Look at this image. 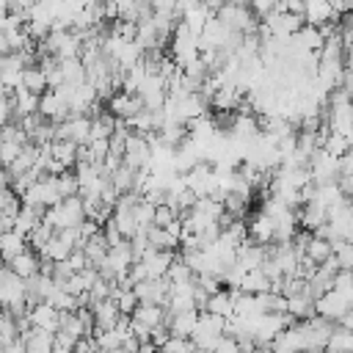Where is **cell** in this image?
<instances>
[{
  "instance_id": "1",
  "label": "cell",
  "mask_w": 353,
  "mask_h": 353,
  "mask_svg": "<svg viewBox=\"0 0 353 353\" xmlns=\"http://www.w3.org/2000/svg\"><path fill=\"white\" fill-rule=\"evenodd\" d=\"M85 218H88V215H85V201H83L80 196L63 199L61 204L47 207V212H44V221H47L55 232L69 229V226H80Z\"/></svg>"
},
{
  "instance_id": "2",
  "label": "cell",
  "mask_w": 353,
  "mask_h": 353,
  "mask_svg": "<svg viewBox=\"0 0 353 353\" xmlns=\"http://www.w3.org/2000/svg\"><path fill=\"white\" fill-rule=\"evenodd\" d=\"M309 171H312V182L314 185H331L339 182V157L328 154L325 149H317L309 160Z\"/></svg>"
},
{
  "instance_id": "3",
  "label": "cell",
  "mask_w": 353,
  "mask_h": 353,
  "mask_svg": "<svg viewBox=\"0 0 353 353\" xmlns=\"http://www.w3.org/2000/svg\"><path fill=\"white\" fill-rule=\"evenodd\" d=\"M124 165H130V168H135V171L152 165V141H149L146 135L130 132L127 149H124Z\"/></svg>"
},
{
  "instance_id": "4",
  "label": "cell",
  "mask_w": 353,
  "mask_h": 353,
  "mask_svg": "<svg viewBox=\"0 0 353 353\" xmlns=\"http://www.w3.org/2000/svg\"><path fill=\"white\" fill-rule=\"evenodd\" d=\"M350 306H353V303H350V298H347L342 290H328L325 295H320V298L314 301L317 317H325V320H331V323H336Z\"/></svg>"
},
{
  "instance_id": "5",
  "label": "cell",
  "mask_w": 353,
  "mask_h": 353,
  "mask_svg": "<svg viewBox=\"0 0 353 353\" xmlns=\"http://www.w3.org/2000/svg\"><path fill=\"white\" fill-rule=\"evenodd\" d=\"M39 113H41L47 121H52V124H63V121H69V116H72L69 102H66V99H63V94H61V91H55V88H50L47 94H41Z\"/></svg>"
},
{
  "instance_id": "6",
  "label": "cell",
  "mask_w": 353,
  "mask_h": 353,
  "mask_svg": "<svg viewBox=\"0 0 353 353\" xmlns=\"http://www.w3.org/2000/svg\"><path fill=\"white\" fill-rule=\"evenodd\" d=\"M135 295L141 303H154V306H168L171 298V284L168 279H146L135 284Z\"/></svg>"
},
{
  "instance_id": "7",
  "label": "cell",
  "mask_w": 353,
  "mask_h": 353,
  "mask_svg": "<svg viewBox=\"0 0 353 353\" xmlns=\"http://www.w3.org/2000/svg\"><path fill=\"white\" fill-rule=\"evenodd\" d=\"M248 237L256 243V245H273L276 243V221L270 215H265L262 210L248 221Z\"/></svg>"
},
{
  "instance_id": "8",
  "label": "cell",
  "mask_w": 353,
  "mask_h": 353,
  "mask_svg": "<svg viewBox=\"0 0 353 353\" xmlns=\"http://www.w3.org/2000/svg\"><path fill=\"white\" fill-rule=\"evenodd\" d=\"M28 323L30 328H44V331H58L61 325V312L52 306V303H36L30 312H28Z\"/></svg>"
},
{
  "instance_id": "9",
  "label": "cell",
  "mask_w": 353,
  "mask_h": 353,
  "mask_svg": "<svg viewBox=\"0 0 353 353\" xmlns=\"http://www.w3.org/2000/svg\"><path fill=\"white\" fill-rule=\"evenodd\" d=\"M168 312V309H165ZM199 314L201 312H176L165 317V325L171 328V336H182V339H193L196 328H199Z\"/></svg>"
},
{
  "instance_id": "10",
  "label": "cell",
  "mask_w": 353,
  "mask_h": 353,
  "mask_svg": "<svg viewBox=\"0 0 353 353\" xmlns=\"http://www.w3.org/2000/svg\"><path fill=\"white\" fill-rule=\"evenodd\" d=\"M108 110L116 116V119H132L135 113L143 110V99L138 94H127V91H119L110 102H108Z\"/></svg>"
},
{
  "instance_id": "11",
  "label": "cell",
  "mask_w": 353,
  "mask_h": 353,
  "mask_svg": "<svg viewBox=\"0 0 353 353\" xmlns=\"http://www.w3.org/2000/svg\"><path fill=\"white\" fill-rule=\"evenodd\" d=\"M91 312H94V320H97V331H110V328H116V325L121 323V317H124L113 298L94 303Z\"/></svg>"
},
{
  "instance_id": "12",
  "label": "cell",
  "mask_w": 353,
  "mask_h": 353,
  "mask_svg": "<svg viewBox=\"0 0 353 353\" xmlns=\"http://www.w3.org/2000/svg\"><path fill=\"white\" fill-rule=\"evenodd\" d=\"M174 259H176L174 251H157V248H149L146 256H143L141 262H143L149 279H165V273H168V268H171Z\"/></svg>"
},
{
  "instance_id": "13",
  "label": "cell",
  "mask_w": 353,
  "mask_h": 353,
  "mask_svg": "<svg viewBox=\"0 0 353 353\" xmlns=\"http://www.w3.org/2000/svg\"><path fill=\"white\" fill-rule=\"evenodd\" d=\"M268 259V248L265 245H256L254 240H245L240 248H237V265L248 273V270H259L262 262Z\"/></svg>"
},
{
  "instance_id": "14",
  "label": "cell",
  "mask_w": 353,
  "mask_h": 353,
  "mask_svg": "<svg viewBox=\"0 0 353 353\" xmlns=\"http://www.w3.org/2000/svg\"><path fill=\"white\" fill-rule=\"evenodd\" d=\"M276 353H303V328H301V323H295V325H290L287 331H281L276 339H273V345H270Z\"/></svg>"
},
{
  "instance_id": "15",
  "label": "cell",
  "mask_w": 353,
  "mask_h": 353,
  "mask_svg": "<svg viewBox=\"0 0 353 353\" xmlns=\"http://www.w3.org/2000/svg\"><path fill=\"white\" fill-rule=\"evenodd\" d=\"M8 268L17 273V276H22L25 281L28 279H33V276H39L41 273V256L36 254V251H25V254H19V256H14L11 262H8Z\"/></svg>"
},
{
  "instance_id": "16",
  "label": "cell",
  "mask_w": 353,
  "mask_h": 353,
  "mask_svg": "<svg viewBox=\"0 0 353 353\" xmlns=\"http://www.w3.org/2000/svg\"><path fill=\"white\" fill-rule=\"evenodd\" d=\"M28 248H30V245H28V237H25V234H19V232H0V254H3L6 265H8L14 256L25 254Z\"/></svg>"
},
{
  "instance_id": "17",
  "label": "cell",
  "mask_w": 353,
  "mask_h": 353,
  "mask_svg": "<svg viewBox=\"0 0 353 353\" xmlns=\"http://www.w3.org/2000/svg\"><path fill=\"white\" fill-rule=\"evenodd\" d=\"M287 314H292L295 320H312V317H317L314 298H312L309 292L290 295V298H287Z\"/></svg>"
},
{
  "instance_id": "18",
  "label": "cell",
  "mask_w": 353,
  "mask_h": 353,
  "mask_svg": "<svg viewBox=\"0 0 353 353\" xmlns=\"http://www.w3.org/2000/svg\"><path fill=\"white\" fill-rule=\"evenodd\" d=\"M303 17H306V25H314V28H320L331 19H339L331 8V0H306V14Z\"/></svg>"
},
{
  "instance_id": "19",
  "label": "cell",
  "mask_w": 353,
  "mask_h": 353,
  "mask_svg": "<svg viewBox=\"0 0 353 353\" xmlns=\"http://www.w3.org/2000/svg\"><path fill=\"white\" fill-rule=\"evenodd\" d=\"M165 317H168L165 306H154V303H138V309L132 312V320L149 325L152 331L160 328V325H165Z\"/></svg>"
},
{
  "instance_id": "20",
  "label": "cell",
  "mask_w": 353,
  "mask_h": 353,
  "mask_svg": "<svg viewBox=\"0 0 353 353\" xmlns=\"http://www.w3.org/2000/svg\"><path fill=\"white\" fill-rule=\"evenodd\" d=\"M14 99H17V119H14V121H19V119H25V116H30V113H39L41 97L33 94V91H28L25 85H19V88L14 91Z\"/></svg>"
},
{
  "instance_id": "21",
  "label": "cell",
  "mask_w": 353,
  "mask_h": 353,
  "mask_svg": "<svg viewBox=\"0 0 353 353\" xmlns=\"http://www.w3.org/2000/svg\"><path fill=\"white\" fill-rule=\"evenodd\" d=\"M83 251H85V256H88V262L97 268L108 254H110V243H108V237H105V232H97L94 237H88V243L83 245Z\"/></svg>"
},
{
  "instance_id": "22",
  "label": "cell",
  "mask_w": 353,
  "mask_h": 353,
  "mask_svg": "<svg viewBox=\"0 0 353 353\" xmlns=\"http://www.w3.org/2000/svg\"><path fill=\"white\" fill-rule=\"evenodd\" d=\"M270 279L265 276V270H248L243 276V284H240V292H248V295H262V292H270Z\"/></svg>"
},
{
  "instance_id": "23",
  "label": "cell",
  "mask_w": 353,
  "mask_h": 353,
  "mask_svg": "<svg viewBox=\"0 0 353 353\" xmlns=\"http://www.w3.org/2000/svg\"><path fill=\"white\" fill-rule=\"evenodd\" d=\"M207 312H212V314H221V317H232L234 314V290H221V292H215L212 298H210V303H207Z\"/></svg>"
},
{
  "instance_id": "24",
  "label": "cell",
  "mask_w": 353,
  "mask_h": 353,
  "mask_svg": "<svg viewBox=\"0 0 353 353\" xmlns=\"http://www.w3.org/2000/svg\"><path fill=\"white\" fill-rule=\"evenodd\" d=\"M212 17H215V14L201 3V6H196V8H190V11H185V14H182V22H185L196 36H201V30L207 28V22H210Z\"/></svg>"
},
{
  "instance_id": "25",
  "label": "cell",
  "mask_w": 353,
  "mask_h": 353,
  "mask_svg": "<svg viewBox=\"0 0 353 353\" xmlns=\"http://www.w3.org/2000/svg\"><path fill=\"white\" fill-rule=\"evenodd\" d=\"M22 85H25L28 91L39 94V97L50 91V83H47V74H44L41 66H28V69L22 72Z\"/></svg>"
},
{
  "instance_id": "26",
  "label": "cell",
  "mask_w": 353,
  "mask_h": 353,
  "mask_svg": "<svg viewBox=\"0 0 353 353\" xmlns=\"http://www.w3.org/2000/svg\"><path fill=\"white\" fill-rule=\"evenodd\" d=\"M72 251H74V245H69L63 237H58V232H55V237L47 243V248L39 254L41 259H50V262H66L69 256H72Z\"/></svg>"
},
{
  "instance_id": "27",
  "label": "cell",
  "mask_w": 353,
  "mask_h": 353,
  "mask_svg": "<svg viewBox=\"0 0 353 353\" xmlns=\"http://www.w3.org/2000/svg\"><path fill=\"white\" fill-rule=\"evenodd\" d=\"M306 256H309L312 262L323 265V262H328V259L334 256V243H331V240H325V237H317V234H312V240H309V248H306Z\"/></svg>"
},
{
  "instance_id": "28",
  "label": "cell",
  "mask_w": 353,
  "mask_h": 353,
  "mask_svg": "<svg viewBox=\"0 0 353 353\" xmlns=\"http://www.w3.org/2000/svg\"><path fill=\"white\" fill-rule=\"evenodd\" d=\"M22 196L11 188V185H3V193H0V215H19L22 212Z\"/></svg>"
},
{
  "instance_id": "29",
  "label": "cell",
  "mask_w": 353,
  "mask_h": 353,
  "mask_svg": "<svg viewBox=\"0 0 353 353\" xmlns=\"http://www.w3.org/2000/svg\"><path fill=\"white\" fill-rule=\"evenodd\" d=\"M55 237V229L47 223V221H41L30 234H28V245H30V251H36V254H41L44 248H47V243Z\"/></svg>"
},
{
  "instance_id": "30",
  "label": "cell",
  "mask_w": 353,
  "mask_h": 353,
  "mask_svg": "<svg viewBox=\"0 0 353 353\" xmlns=\"http://www.w3.org/2000/svg\"><path fill=\"white\" fill-rule=\"evenodd\" d=\"M113 221L119 226V232L124 234V240H132L138 234V221H135V212L132 210H113Z\"/></svg>"
},
{
  "instance_id": "31",
  "label": "cell",
  "mask_w": 353,
  "mask_h": 353,
  "mask_svg": "<svg viewBox=\"0 0 353 353\" xmlns=\"http://www.w3.org/2000/svg\"><path fill=\"white\" fill-rule=\"evenodd\" d=\"M165 279H168V284H174V287H176V284H193V281H196V273L182 262V256H176V259L171 262Z\"/></svg>"
},
{
  "instance_id": "32",
  "label": "cell",
  "mask_w": 353,
  "mask_h": 353,
  "mask_svg": "<svg viewBox=\"0 0 353 353\" xmlns=\"http://www.w3.org/2000/svg\"><path fill=\"white\" fill-rule=\"evenodd\" d=\"M113 301L121 309V314H132L138 309V303H141L138 295H135V287H119V284L113 290Z\"/></svg>"
},
{
  "instance_id": "33",
  "label": "cell",
  "mask_w": 353,
  "mask_h": 353,
  "mask_svg": "<svg viewBox=\"0 0 353 353\" xmlns=\"http://www.w3.org/2000/svg\"><path fill=\"white\" fill-rule=\"evenodd\" d=\"M77 143H72V141H52V157L55 160H61L66 168H72V165H77Z\"/></svg>"
},
{
  "instance_id": "34",
  "label": "cell",
  "mask_w": 353,
  "mask_h": 353,
  "mask_svg": "<svg viewBox=\"0 0 353 353\" xmlns=\"http://www.w3.org/2000/svg\"><path fill=\"white\" fill-rule=\"evenodd\" d=\"M149 243L157 251H176V245H179V240L174 234H168V229H160V226H149Z\"/></svg>"
},
{
  "instance_id": "35",
  "label": "cell",
  "mask_w": 353,
  "mask_h": 353,
  "mask_svg": "<svg viewBox=\"0 0 353 353\" xmlns=\"http://www.w3.org/2000/svg\"><path fill=\"white\" fill-rule=\"evenodd\" d=\"M328 353H353V331H345V328H334L331 339H328Z\"/></svg>"
},
{
  "instance_id": "36",
  "label": "cell",
  "mask_w": 353,
  "mask_h": 353,
  "mask_svg": "<svg viewBox=\"0 0 353 353\" xmlns=\"http://www.w3.org/2000/svg\"><path fill=\"white\" fill-rule=\"evenodd\" d=\"M248 199L245 196H240V193H226L223 196V207H226V215H232L234 221H243L245 215H248Z\"/></svg>"
},
{
  "instance_id": "37",
  "label": "cell",
  "mask_w": 353,
  "mask_h": 353,
  "mask_svg": "<svg viewBox=\"0 0 353 353\" xmlns=\"http://www.w3.org/2000/svg\"><path fill=\"white\" fill-rule=\"evenodd\" d=\"M334 256L342 270H353V240H336L334 243Z\"/></svg>"
},
{
  "instance_id": "38",
  "label": "cell",
  "mask_w": 353,
  "mask_h": 353,
  "mask_svg": "<svg viewBox=\"0 0 353 353\" xmlns=\"http://www.w3.org/2000/svg\"><path fill=\"white\" fill-rule=\"evenodd\" d=\"M328 154H334V157H345L350 149H353V143L345 138V135H339V132H331L328 135V141H325V146H323Z\"/></svg>"
},
{
  "instance_id": "39",
  "label": "cell",
  "mask_w": 353,
  "mask_h": 353,
  "mask_svg": "<svg viewBox=\"0 0 353 353\" xmlns=\"http://www.w3.org/2000/svg\"><path fill=\"white\" fill-rule=\"evenodd\" d=\"M110 33H113V36H121V39H127V41H135V39H138V22L116 19V22H110Z\"/></svg>"
},
{
  "instance_id": "40",
  "label": "cell",
  "mask_w": 353,
  "mask_h": 353,
  "mask_svg": "<svg viewBox=\"0 0 353 353\" xmlns=\"http://www.w3.org/2000/svg\"><path fill=\"white\" fill-rule=\"evenodd\" d=\"M22 154V143H14V141H0V157H3V165L11 168L17 163V157Z\"/></svg>"
},
{
  "instance_id": "41",
  "label": "cell",
  "mask_w": 353,
  "mask_h": 353,
  "mask_svg": "<svg viewBox=\"0 0 353 353\" xmlns=\"http://www.w3.org/2000/svg\"><path fill=\"white\" fill-rule=\"evenodd\" d=\"M176 218H179V212H176L171 204H160V207L154 210V226H160V229L171 226Z\"/></svg>"
},
{
  "instance_id": "42",
  "label": "cell",
  "mask_w": 353,
  "mask_h": 353,
  "mask_svg": "<svg viewBox=\"0 0 353 353\" xmlns=\"http://www.w3.org/2000/svg\"><path fill=\"white\" fill-rule=\"evenodd\" d=\"M193 350H196L193 339H182V336H171L168 345L160 347V353H193Z\"/></svg>"
},
{
  "instance_id": "43",
  "label": "cell",
  "mask_w": 353,
  "mask_h": 353,
  "mask_svg": "<svg viewBox=\"0 0 353 353\" xmlns=\"http://www.w3.org/2000/svg\"><path fill=\"white\" fill-rule=\"evenodd\" d=\"M66 262H69V268H72L74 273H80V270H85V268H94V265L88 262V256H85V251H83V248H74V251H72V256H69Z\"/></svg>"
},
{
  "instance_id": "44",
  "label": "cell",
  "mask_w": 353,
  "mask_h": 353,
  "mask_svg": "<svg viewBox=\"0 0 353 353\" xmlns=\"http://www.w3.org/2000/svg\"><path fill=\"white\" fill-rule=\"evenodd\" d=\"M212 353H240V339H237V336L223 334V336L218 339V345H215V350H212Z\"/></svg>"
},
{
  "instance_id": "45",
  "label": "cell",
  "mask_w": 353,
  "mask_h": 353,
  "mask_svg": "<svg viewBox=\"0 0 353 353\" xmlns=\"http://www.w3.org/2000/svg\"><path fill=\"white\" fill-rule=\"evenodd\" d=\"M152 6H154V14H171V17H179V11H176V0H152ZM182 19V17H179Z\"/></svg>"
},
{
  "instance_id": "46",
  "label": "cell",
  "mask_w": 353,
  "mask_h": 353,
  "mask_svg": "<svg viewBox=\"0 0 353 353\" xmlns=\"http://www.w3.org/2000/svg\"><path fill=\"white\" fill-rule=\"evenodd\" d=\"M168 339H171V328L168 325H160V328L152 331V345L163 347V345H168Z\"/></svg>"
},
{
  "instance_id": "47",
  "label": "cell",
  "mask_w": 353,
  "mask_h": 353,
  "mask_svg": "<svg viewBox=\"0 0 353 353\" xmlns=\"http://www.w3.org/2000/svg\"><path fill=\"white\" fill-rule=\"evenodd\" d=\"M336 325H339V328H345V331H353V306H350V309L336 320Z\"/></svg>"
},
{
  "instance_id": "48",
  "label": "cell",
  "mask_w": 353,
  "mask_h": 353,
  "mask_svg": "<svg viewBox=\"0 0 353 353\" xmlns=\"http://www.w3.org/2000/svg\"><path fill=\"white\" fill-rule=\"evenodd\" d=\"M204 0H176V11H179V17L185 14V11H190V8H196V6H201Z\"/></svg>"
},
{
  "instance_id": "49",
  "label": "cell",
  "mask_w": 353,
  "mask_h": 353,
  "mask_svg": "<svg viewBox=\"0 0 353 353\" xmlns=\"http://www.w3.org/2000/svg\"><path fill=\"white\" fill-rule=\"evenodd\" d=\"M339 188H342L345 199H350L353 196V176H339Z\"/></svg>"
},
{
  "instance_id": "50",
  "label": "cell",
  "mask_w": 353,
  "mask_h": 353,
  "mask_svg": "<svg viewBox=\"0 0 353 353\" xmlns=\"http://www.w3.org/2000/svg\"><path fill=\"white\" fill-rule=\"evenodd\" d=\"M138 353H160V347H157V345H152V342H146V345H141V347H138Z\"/></svg>"
},
{
  "instance_id": "51",
  "label": "cell",
  "mask_w": 353,
  "mask_h": 353,
  "mask_svg": "<svg viewBox=\"0 0 353 353\" xmlns=\"http://www.w3.org/2000/svg\"><path fill=\"white\" fill-rule=\"evenodd\" d=\"M193 353H204V350H193Z\"/></svg>"
},
{
  "instance_id": "52",
  "label": "cell",
  "mask_w": 353,
  "mask_h": 353,
  "mask_svg": "<svg viewBox=\"0 0 353 353\" xmlns=\"http://www.w3.org/2000/svg\"><path fill=\"white\" fill-rule=\"evenodd\" d=\"M350 99H353V94H350Z\"/></svg>"
}]
</instances>
